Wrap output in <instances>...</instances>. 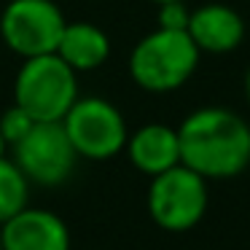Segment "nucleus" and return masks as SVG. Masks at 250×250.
Returning <instances> with one entry per match:
<instances>
[{
    "label": "nucleus",
    "instance_id": "nucleus-13",
    "mask_svg": "<svg viewBox=\"0 0 250 250\" xmlns=\"http://www.w3.org/2000/svg\"><path fill=\"white\" fill-rule=\"evenodd\" d=\"M35 124H38V121H35L27 110H22L19 105H11L6 113L0 116V135L6 137L8 148H14L30 129H33Z\"/></svg>",
    "mask_w": 250,
    "mask_h": 250
},
{
    "label": "nucleus",
    "instance_id": "nucleus-8",
    "mask_svg": "<svg viewBox=\"0 0 250 250\" xmlns=\"http://www.w3.org/2000/svg\"><path fill=\"white\" fill-rule=\"evenodd\" d=\"M3 250H70V229L57 212L43 207H22L0 223Z\"/></svg>",
    "mask_w": 250,
    "mask_h": 250
},
{
    "label": "nucleus",
    "instance_id": "nucleus-5",
    "mask_svg": "<svg viewBox=\"0 0 250 250\" xmlns=\"http://www.w3.org/2000/svg\"><path fill=\"white\" fill-rule=\"evenodd\" d=\"M62 126L78 159H89V162H105L119 156L129 137L121 110L105 97H78L62 119Z\"/></svg>",
    "mask_w": 250,
    "mask_h": 250
},
{
    "label": "nucleus",
    "instance_id": "nucleus-19",
    "mask_svg": "<svg viewBox=\"0 0 250 250\" xmlns=\"http://www.w3.org/2000/svg\"><path fill=\"white\" fill-rule=\"evenodd\" d=\"M248 126H250V124H248Z\"/></svg>",
    "mask_w": 250,
    "mask_h": 250
},
{
    "label": "nucleus",
    "instance_id": "nucleus-18",
    "mask_svg": "<svg viewBox=\"0 0 250 250\" xmlns=\"http://www.w3.org/2000/svg\"><path fill=\"white\" fill-rule=\"evenodd\" d=\"M0 250H3V245H0Z\"/></svg>",
    "mask_w": 250,
    "mask_h": 250
},
{
    "label": "nucleus",
    "instance_id": "nucleus-10",
    "mask_svg": "<svg viewBox=\"0 0 250 250\" xmlns=\"http://www.w3.org/2000/svg\"><path fill=\"white\" fill-rule=\"evenodd\" d=\"M126 156L137 172L156 178V175L172 169L180 164V143H178V126L169 124H143L126 137Z\"/></svg>",
    "mask_w": 250,
    "mask_h": 250
},
{
    "label": "nucleus",
    "instance_id": "nucleus-7",
    "mask_svg": "<svg viewBox=\"0 0 250 250\" xmlns=\"http://www.w3.org/2000/svg\"><path fill=\"white\" fill-rule=\"evenodd\" d=\"M11 151L24 178L46 188L65 183L78 162L62 121H38Z\"/></svg>",
    "mask_w": 250,
    "mask_h": 250
},
{
    "label": "nucleus",
    "instance_id": "nucleus-11",
    "mask_svg": "<svg viewBox=\"0 0 250 250\" xmlns=\"http://www.w3.org/2000/svg\"><path fill=\"white\" fill-rule=\"evenodd\" d=\"M54 54L76 73H92L108 62L110 38L94 22H67Z\"/></svg>",
    "mask_w": 250,
    "mask_h": 250
},
{
    "label": "nucleus",
    "instance_id": "nucleus-6",
    "mask_svg": "<svg viewBox=\"0 0 250 250\" xmlns=\"http://www.w3.org/2000/svg\"><path fill=\"white\" fill-rule=\"evenodd\" d=\"M65 24L54 0H8L0 11V41L22 60L54 54Z\"/></svg>",
    "mask_w": 250,
    "mask_h": 250
},
{
    "label": "nucleus",
    "instance_id": "nucleus-9",
    "mask_svg": "<svg viewBox=\"0 0 250 250\" xmlns=\"http://www.w3.org/2000/svg\"><path fill=\"white\" fill-rule=\"evenodd\" d=\"M186 33L199 49V54L223 57L242 46L248 27L242 14L229 3H205L199 8H191Z\"/></svg>",
    "mask_w": 250,
    "mask_h": 250
},
{
    "label": "nucleus",
    "instance_id": "nucleus-12",
    "mask_svg": "<svg viewBox=\"0 0 250 250\" xmlns=\"http://www.w3.org/2000/svg\"><path fill=\"white\" fill-rule=\"evenodd\" d=\"M30 199V180L22 175L17 162L8 156L0 159V223L17 215Z\"/></svg>",
    "mask_w": 250,
    "mask_h": 250
},
{
    "label": "nucleus",
    "instance_id": "nucleus-1",
    "mask_svg": "<svg viewBox=\"0 0 250 250\" xmlns=\"http://www.w3.org/2000/svg\"><path fill=\"white\" fill-rule=\"evenodd\" d=\"M178 143L180 164L205 180L234 178L250 164V126L231 108H196L180 121Z\"/></svg>",
    "mask_w": 250,
    "mask_h": 250
},
{
    "label": "nucleus",
    "instance_id": "nucleus-14",
    "mask_svg": "<svg viewBox=\"0 0 250 250\" xmlns=\"http://www.w3.org/2000/svg\"><path fill=\"white\" fill-rule=\"evenodd\" d=\"M188 17H191V8L186 6V0H175V3H162L159 6L156 22L164 30H186L188 27Z\"/></svg>",
    "mask_w": 250,
    "mask_h": 250
},
{
    "label": "nucleus",
    "instance_id": "nucleus-16",
    "mask_svg": "<svg viewBox=\"0 0 250 250\" xmlns=\"http://www.w3.org/2000/svg\"><path fill=\"white\" fill-rule=\"evenodd\" d=\"M245 94H248V103H250V67H248V76H245Z\"/></svg>",
    "mask_w": 250,
    "mask_h": 250
},
{
    "label": "nucleus",
    "instance_id": "nucleus-17",
    "mask_svg": "<svg viewBox=\"0 0 250 250\" xmlns=\"http://www.w3.org/2000/svg\"><path fill=\"white\" fill-rule=\"evenodd\" d=\"M151 3H156V6H162V3H175V0H151Z\"/></svg>",
    "mask_w": 250,
    "mask_h": 250
},
{
    "label": "nucleus",
    "instance_id": "nucleus-4",
    "mask_svg": "<svg viewBox=\"0 0 250 250\" xmlns=\"http://www.w3.org/2000/svg\"><path fill=\"white\" fill-rule=\"evenodd\" d=\"M210 191L207 180L186 164H175L172 169L151 178L148 188V212L153 223L164 231H188L205 218Z\"/></svg>",
    "mask_w": 250,
    "mask_h": 250
},
{
    "label": "nucleus",
    "instance_id": "nucleus-2",
    "mask_svg": "<svg viewBox=\"0 0 250 250\" xmlns=\"http://www.w3.org/2000/svg\"><path fill=\"white\" fill-rule=\"evenodd\" d=\"M199 60V49L186 30L156 27L135 43L129 54V76L143 92L169 94L194 76Z\"/></svg>",
    "mask_w": 250,
    "mask_h": 250
},
{
    "label": "nucleus",
    "instance_id": "nucleus-3",
    "mask_svg": "<svg viewBox=\"0 0 250 250\" xmlns=\"http://www.w3.org/2000/svg\"><path fill=\"white\" fill-rule=\"evenodd\" d=\"M78 100V73L57 54L30 57L14 78V105L35 121H62Z\"/></svg>",
    "mask_w": 250,
    "mask_h": 250
},
{
    "label": "nucleus",
    "instance_id": "nucleus-15",
    "mask_svg": "<svg viewBox=\"0 0 250 250\" xmlns=\"http://www.w3.org/2000/svg\"><path fill=\"white\" fill-rule=\"evenodd\" d=\"M6 151H8V143H6V137L0 135V159L6 156Z\"/></svg>",
    "mask_w": 250,
    "mask_h": 250
}]
</instances>
